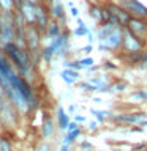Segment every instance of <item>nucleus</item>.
I'll return each instance as SVG.
<instances>
[{
	"instance_id": "7ed1b4c3",
	"label": "nucleus",
	"mask_w": 147,
	"mask_h": 151,
	"mask_svg": "<svg viewBox=\"0 0 147 151\" xmlns=\"http://www.w3.org/2000/svg\"><path fill=\"white\" fill-rule=\"evenodd\" d=\"M112 120V123L122 126H139L142 121L147 118V112H142V110H136V112H120V113H112L109 116Z\"/></svg>"
},
{
	"instance_id": "f704fd0d",
	"label": "nucleus",
	"mask_w": 147,
	"mask_h": 151,
	"mask_svg": "<svg viewBox=\"0 0 147 151\" xmlns=\"http://www.w3.org/2000/svg\"><path fill=\"white\" fill-rule=\"evenodd\" d=\"M130 151H147V143H136V145H131Z\"/></svg>"
},
{
	"instance_id": "de8ad7c7",
	"label": "nucleus",
	"mask_w": 147,
	"mask_h": 151,
	"mask_svg": "<svg viewBox=\"0 0 147 151\" xmlns=\"http://www.w3.org/2000/svg\"><path fill=\"white\" fill-rule=\"evenodd\" d=\"M25 2H30V3H33V5H38V3H43L44 0H25Z\"/></svg>"
},
{
	"instance_id": "bb28decb",
	"label": "nucleus",
	"mask_w": 147,
	"mask_h": 151,
	"mask_svg": "<svg viewBox=\"0 0 147 151\" xmlns=\"http://www.w3.org/2000/svg\"><path fill=\"white\" fill-rule=\"evenodd\" d=\"M14 5L11 0H0V11H14Z\"/></svg>"
},
{
	"instance_id": "1a4fd4ad",
	"label": "nucleus",
	"mask_w": 147,
	"mask_h": 151,
	"mask_svg": "<svg viewBox=\"0 0 147 151\" xmlns=\"http://www.w3.org/2000/svg\"><path fill=\"white\" fill-rule=\"evenodd\" d=\"M55 132V121L52 115L49 112H43V116H41V124H40V135L43 140H47L54 135Z\"/></svg>"
},
{
	"instance_id": "a18cd8bd",
	"label": "nucleus",
	"mask_w": 147,
	"mask_h": 151,
	"mask_svg": "<svg viewBox=\"0 0 147 151\" xmlns=\"http://www.w3.org/2000/svg\"><path fill=\"white\" fill-rule=\"evenodd\" d=\"M92 101H93L95 104H101V102H103V99L100 98V96H93V98H92Z\"/></svg>"
},
{
	"instance_id": "603ef678",
	"label": "nucleus",
	"mask_w": 147,
	"mask_h": 151,
	"mask_svg": "<svg viewBox=\"0 0 147 151\" xmlns=\"http://www.w3.org/2000/svg\"><path fill=\"white\" fill-rule=\"evenodd\" d=\"M122 2H127V0H117V3H122Z\"/></svg>"
},
{
	"instance_id": "72a5a7b5",
	"label": "nucleus",
	"mask_w": 147,
	"mask_h": 151,
	"mask_svg": "<svg viewBox=\"0 0 147 151\" xmlns=\"http://www.w3.org/2000/svg\"><path fill=\"white\" fill-rule=\"evenodd\" d=\"M73 121H76L78 124H84V123H87V118H85V115H81V113H74Z\"/></svg>"
},
{
	"instance_id": "e433bc0d",
	"label": "nucleus",
	"mask_w": 147,
	"mask_h": 151,
	"mask_svg": "<svg viewBox=\"0 0 147 151\" xmlns=\"http://www.w3.org/2000/svg\"><path fill=\"white\" fill-rule=\"evenodd\" d=\"M81 52H84V54L85 55H89L90 54V52H92L93 50V44H89V42H87V44H85L84 47H81V49H79Z\"/></svg>"
},
{
	"instance_id": "79ce46f5",
	"label": "nucleus",
	"mask_w": 147,
	"mask_h": 151,
	"mask_svg": "<svg viewBox=\"0 0 147 151\" xmlns=\"http://www.w3.org/2000/svg\"><path fill=\"white\" fill-rule=\"evenodd\" d=\"M76 24H78V27H87V25H85V22L81 17H76Z\"/></svg>"
},
{
	"instance_id": "3c124183",
	"label": "nucleus",
	"mask_w": 147,
	"mask_h": 151,
	"mask_svg": "<svg viewBox=\"0 0 147 151\" xmlns=\"http://www.w3.org/2000/svg\"><path fill=\"white\" fill-rule=\"evenodd\" d=\"M112 151H123V150H120V148H112Z\"/></svg>"
},
{
	"instance_id": "dca6fc26",
	"label": "nucleus",
	"mask_w": 147,
	"mask_h": 151,
	"mask_svg": "<svg viewBox=\"0 0 147 151\" xmlns=\"http://www.w3.org/2000/svg\"><path fill=\"white\" fill-rule=\"evenodd\" d=\"M81 135H82V127H78V129H74V131H70V132H66V134H65L62 143L71 146V145L76 143V140H78Z\"/></svg>"
},
{
	"instance_id": "5701e85b",
	"label": "nucleus",
	"mask_w": 147,
	"mask_h": 151,
	"mask_svg": "<svg viewBox=\"0 0 147 151\" xmlns=\"http://www.w3.org/2000/svg\"><path fill=\"white\" fill-rule=\"evenodd\" d=\"M62 66H63L65 69H74V71H82V68H81L79 61L78 60H70V58H65L63 63H62Z\"/></svg>"
},
{
	"instance_id": "0eeeda50",
	"label": "nucleus",
	"mask_w": 147,
	"mask_h": 151,
	"mask_svg": "<svg viewBox=\"0 0 147 151\" xmlns=\"http://www.w3.org/2000/svg\"><path fill=\"white\" fill-rule=\"evenodd\" d=\"M51 21V13H49V5H46L44 2L35 5V25L38 27V30L41 33H44L47 24Z\"/></svg>"
},
{
	"instance_id": "c03bdc74",
	"label": "nucleus",
	"mask_w": 147,
	"mask_h": 151,
	"mask_svg": "<svg viewBox=\"0 0 147 151\" xmlns=\"http://www.w3.org/2000/svg\"><path fill=\"white\" fill-rule=\"evenodd\" d=\"M59 151H71V146L62 143V145H60V148H59Z\"/></svg>"
},
{
	"instance_id": "8fccbe9b",
	"label": "nucleus",
	"mask_w": 147,
	"mask_h": 151,
	"mask_svg": "<svg viewBox=\"0 0 147 151\" xmlns=\"http://www.w3.org/2000/svg\"><path fill=\"white\" fill-rule=\"evenodd\" d=\"M139 126H142V127H144V129H146V127H147V118H146V120H144V121H142V123H141V124H139Z\"/></svg>"
},
{
	"instance_id": "412c9836",
	"label": "nucleus",
	"mask_w": 147,
	"mask_h": 151,
	"mask_svg": "<svg viewBox=\"0 0 147 151\" xmlns=\"http://www.w3.org/2000/svg\"><path fill=\"white\" fill-rule=\"evenodd\" d=\"M0 151H14L13 142L7 135H0Z\"/></svg>"
},
{
	"instance_id": "aec40b11",
	"label": "nucleus",
	"mask_w": 147,
	"mask_h": 151,
	"mask_svg": "<svg viewBox=\"0 0 147 151\" xmlns=\"http://www.w3.org/2000/svg\"><path fill=\"white\" fill-rule=\"evenodd\" d=\"M130 99L135 102H144L147 101V91L146 90H136V91H133L130 94Z\"/></svg>"
},
{
	"instance_id": "473e14b6",
	"label": "nucleus",
	"mask_w": 147,
	"mask_h": 151,
	"mask_svg": "<svg viewBox=\"0 0 147 151\" xmlns=\"http://www.w3.org/2000/svg\"><path fill=\"white\" fill-rule=\"evenodd\" d=\"M139 66L141 68H146L147 66V47L141 50V63H139Z\"/></svg>"
},
{
	"instance_id": "7c9ffc66",
	"label": "nucleus",
	"mask_w": 147,
	"mask_h": 151,
	"mask_svg": "<svg viewBox=\"0 0 147 151\" xmlns=\"http://www.w3.org/2000/svg\"><path fill=\"white\" fill-rule=\"evenodd\" d=\"M79 148H81V151H93V145L90 143L89 140H82L79 145Z\"/></svg>"
},
{
	"instance_id": "cd10ccee",
	"label": "nucleus",
	"mask_w": 147,
	"mask_h": 151,
	"mask_svg": "<svg viewBox=\"0 0 147 151\" xmlns=\"http://www.w3.org/2000/svg\"><path fill=\"white\" fill-rule=\"evenodd\" d=\"M109 21H111V13L106 8V5H101V22H100V25H103V24H106Z\"/></svg>"
},
{
	"instance_id": "b1692460",
	"label": "nucleus",
	"mask_w": 147,
	"mask_h": 151,
	"mask_svg": "<svg viewBox=\"0 0 147 151\" xmlns=\"http://www.w3.org/2000/svg\"><path fill=\"white\" fill-rule=\"evenodd\" d=\"M111 88H112V93H123L128 88V83L125 80H116L114 83H111Z\"/></svg>"
},
{
	"instance_id": "a211bd4d",
	"label": "nucleus",
	"mask_w": 147,
	"mask_h": 151,
	"mask_svg": "<svg viewBox=\"0 0 147 151\" xmlns=\"http://www.w3.org/2000/svg\"><path fill=\"white\" fill-rule=\"evenodd\" d=\"M89 112L92 113V116L95 118V121H98V124H103V123L112 115V112H109V110H98V109H93V107L90 109Z\"/></svg>"
},
{
	"instance_id": "37998d69",
	"label": "nucleus",
	"mask_w": 147,
	"mask_h": 151,
	"mask_svg": "<svg viewBox=\"0 0 147 151\" xmlns=\"http://www.w3.org/2000/svg\"><path fill=\"white\" fill-rule=\"evenodd\" d=\"M87 40H89V44H93V42H95V36H93L92 32H90L89 35H87Z\"/></svg>"
},
{
	"instance_id": "a878e982",
	"label": "nucleus",
	"mask_w": 147,
	"mask_h": 151,
	"mask_svg": "<svg viewBox=\"0 0 147 151\" xmlns=\"http://www.w3.org/2000/svg\"><path fill=\"white\" fill-rule=\"evenodd\" d=\"M90 32H92V30H90L89 27H76L71 33H73L76 38H84V36H87Z\"/></svg>"
},
{
	"instance_id": "39448f33",
	"label": "nucleus",
	"mask_w": 147,
	"mask_h": 151,
	"mask_svg": "<svg viewBox=\"0 0 147 151\" xmlns=\"http://www.w3.org/2000/svg\"><path fill=\"white\" fill-rule=\"evenodd\" d=\"M24 38H25V47L27 50H36L40 52L41 46H43V33L38 30V27L35 24L25 25L24 30Z\"/></svg>"
},
{
	"instance_id": "4c0bfd02",
	"label": "nucleus",
	"mask_w": 147,
	"mask_h": 151,
	"mask_svg": "<svg viewBox=\"0 0 147 151\" xmlns=\"http://www.w3.org/2000/svg\"><path fill=\"white\" fill-rule=\"evenodd\" d=\"M65 110H66V113H68V115H74V112L78 110V106H76V104H70L68 109H65Z\"/></svg>"
},
{
	"instance_id": "f03ea898",
	"label": "nucleus",
	"mask_w": 147,
	"mask_h": 151,
	"mask_svg": "<svg viewBox=\"0 0 147 151\" xmlns=\"http://www.w3.org/2000/svg\"><path fill=\"white\" fill-rule=\"evenodd\" d=\"M123 28L125 27L117 25L108 36H104L101 41H98V50L100 52H117V50H120L122 41H123Z\"/></svg>"
},
{
	"instance_id": "6e6552de",
	"label": "nucleus",
	"mask_w": 147,
	"mask_h": 151,
	"mask_svg": "<svg viewBox=\"0 0 147 151\" xmlns=\"http://www.w3.org/2000/svg\"><path fill=\"white\" fill-rule=\"evenodd\" d=\"M133 35H136L138 38L147 41V19H142V17H131L128 21L127 27Z\"/></svg>"
},
{
	"instance_id": "ddd939ff",
	"label": "nucleus",
	"mask_w": 147,
	"mask_h": 151,
	"mask_svg": "<svg viewBox=\"0 0 147 151\" xmlns=\"http://www.w3.org/2000/svg\"><path fill=\"white\" fill-rule=\"evenodd\" d=\"M62 28H63L62 22H59V21H55V19L51 17V21H49V24H47L44 33H43V41L47 42L49 40H52V38L59 36L60 33H62Z\"/></svg>"
},
{
	"instance_id": "20e7f679",
	"label": "nucleus",
	"mask_w": 147,
	"mask_h": 151,
	"mask_svg": "<svg viewBox=\"0 0 147 151\" xmlns=\"http://www.w3.org/2000/svg\"><path fill=\"white\" fill-rule=\"evenodd\" d=\"M146 47H147V41L133 35L128 28H123V41L120 47L122 54H135V52H141Z\"/></svg>"
},
{
	"instance_id": "f8f14e48",
	"label": "nucleus",
	"mask_w": 147,
	"mask_h": 151,
	"mask_svg": "<svg viewBox=\"0 0 147 151\" xmlns=\"http://www.w3.org/2000/svg\"><path fill=\"white\" fill-rule=\"evenodd\" d=\"M54 121H55V127H57V129L65 132L68 123L71 121V115H68L66 110L62 106H57L55 107V113H54Z\"/></svg>"
},
{
	"instance_id": "423d86ee",
	"label": "nucleus",
	"mask_w": 147,
	"mask_h": 151,
	"mask_svg": "<svg viewBox=\"0 0 147 151\" xmlns=\"http://www.w3.org/2000/svg\"><path fill=\"white\" fill-rule=\"evenodd\" d=\"M104 5H106V8L109 9V13H111V17L116 19L119 25H120V27H127L128 21L131 19L130 13H128L127 9L123 8L120 3H117V2H106Z\"/></svg>"
},
{
	"instance_id": "2eb2a0df",
	"label": "nucleus",
	"mask_w": 147,
	"mask_h": 151,
	"mask_svg": "<svg viewBox=\"0 0 147 151\" xmlns=\"http://www.w3.org/2000/svg\"><path fill=\"white\" fill-rule=\"evenodd\" d=\"M60 79L63 80L66 85H76L81 80V73L79 71H74V69H65L60 73Z\"/></svg>"
},
{
	"instance_id": "a19ab883",
	"label": "nucleus",
	"mask_w": 147,
	"mask_h": 151,
	"mask_svg": "<svg viewBox=\"0 0 147 151\" xmlns=\"http://www.w3.org/2000/svg\"><path fill=\"white\" fill-rule=\"evenodd\" d=\"M130 131H131V132H142V131H144V127L136 124V126H131V127H130Z\"/></svg>"
},
{
	"instance_id": "9b49d317",
	"label": "nucleus",
	"mask_w": 147,
	"mask_h": 151,
	"mask_svg": "<svg viewBox=\"0 0 147 151\" xmlns=\"http://www.w3.org/2000/svg\"><path fill=\"white\" fill-rule=\"evenodd\" d=\"M17 13L22 16L24 22H25V25H30V24L35 22V5L30 3V2H24L19 5L17 8Z\"/></svg>"
},
{
	"instance_id": "4be33fe9",
	"label": "nucleus",
	"mask_w": 147,
	"mask_h": 151,
	"mask_svg": "<svg viewBox=\"0 0 147 151\" xmlns=\"http://www.w3.org/2000/svg\"><path fill=\"white\" fill-rule=\"evenodd\" d=\"M76 85H78L79 90H82V91H85V93H97V87H95V85H92L89 80H82V82L79 80Z\"/></svg>"
},
{
	"instance_id": "c756f323",
	"label": "nucleus",
	"mask_w": 147,
	"mask_h": 151,
	"mask_svg": "<svg viewBox=\"0 0 147 151\" xmlns=\"http://www.w3.org/2000/svg\"><path fill=\"white\" fill-rule=\"evenodd\" d=\"M35 151H52V146H51L49 143H47L46 140H43L41 143L35 148Z\"/></svg>"
},
{
	"instance_id": "9d476101",
	"label": "nucleus",
	"mask_w": 147,
	"mask_h": 151,
	"mask_svg": "<svg viewBox=\"0 0 147 151\" xmlns=\"http://www.w3.org/2000/svg\"><path fill=\"white\" fill-rule=\"evenodd\" d=\"M123 8L130 13L131 17H142V19H147V6L142 5L139 0H127V2H122L120 3Z\"/></svg>"
},
{
	"instance_id": "2f4dec72",
	"label": "nucleus",
	"mask_w": 147,
	"mask_h": 151,
	"mask_svg": "<svg viewBox=\"0 0 147 151\" xmlns=\"http://www.w3.org/2000/svg\"><path fill=\"white\" fill-rule=\"evenodd\" d=\"M87 129H89L90 132H97V131L100 129V124H98V121H95V120L89 121V123H87Z\"/></svg>"
},
{
	"instance_id": "f257e3e1",
	"label": "nucleus",
	"mask_w": 147,
	"mask_h": 151,
	"mask_svg": "<svg viewBox=\"0 0 147 151\" xmlns=\"http://www.w3.org/2000/svg\"><path fill=\"white\" fill-rule=\"evenodd\" d=\"M21 113L7 98H0V124L7 129H13L17 126Z\"/></svg>"
},
{
	"instance_id": "6ab92c4d",
	"label": "nucleus",
	"mask_w": 147,
	"mask_h": 151,
	"mask_svg": "<svg viewBox=\"0 0 147 151\" xmlns=\"http://www.w3.org/2000/svg\"><path fill=\"white\" fill-rule=\"evenodd\" d=\"M40 55H41V61H44V63H47V65L52 63V60L55 58L54 50L51 49V46H49V44H43V46H41Z\"/></svg>"
},
{
	"instance_id": "c9c22d12",
	"label": "nucleus",
	"mask_w": 147,
	"mask_h": 151,
	"mask_svg": "<svg viewBox=\"0 0 147 151\" xmlns=\"http://www.w3.org/2000/svg\"><path fill=\"white\" fill-rule=\"evenodd\" d=\"M78 127H81V124H78V123H76V121H73V120H71V121L68 123V126H66V131H65V132L74 131V129H78Z\"/></svg>"
},
{
	"instance_id": "393cba45",
	"label": "nucleus",
	"mask_w": 147,
	"mask_h": 151,
	"mask_svg": "<svg viewBox=\"0 0 147 151\" xmlns=\"http://www.w3.org/2000/svg\"><path fill=\"white\" fill-rule=\"evenodd\" d=\"M79 61V65H81V68L84 69H87L90 68V66H93L95 65V60H93V57H90V55H85V57H81V58L78 60Z\"/></svg>"
},
{
	"instance_id": "4468645a",
	"label": "nucleus",
	"mask_w": 147,
	"mask_h": 151,
	"mask_svg": "<svg viewBox=\"0 0 147 151\" xmlns=\"http://www.w3.org/2000/svg\"><path fill=\"white\" fill-rule=\"evenodd\" d=\"M49 13H51V17L55 19V21H59V22H63L66 19L65 6L60 0H54V2L49 5Z\"/></svg>"
},
{
	"instance_id": "49530a36",
	"label": "nucleus",
	"mask_w": 147,
	"mask_h": 151,
	"mask_svg": "<svg viewBox=\"0 0 147 151\" xmlns=\"http://www.w3.org/2000/svg\"><path fill=\"white\" fill-rule=\"evenodd\" d=\"M11 2H13V5H14V8H19V5H21L22 2H24V0H11Z\"/></svg>"
},
{
	"instance_id": "c85d7f7f",
	"label": "nucleus",
	"mask_w": 147,
	"mask_h": 151,
	"mask_svg": "<svg viewBox=\"0 0 147 151\" xmlns=\"http://www.w3.org/2000/svg\"><path fill=\"white\" fill-rule=\"evenodd\" d=\"M101 68H103V69H108V71H116L119 66L114 63V61H111V60H104L103 65H101Z\"/></svg>"
},
{
	"instance_id": "58836bf2",
	"label": "nucleus",
	"mask_w": 147,
	"mask_h": 151,
	"mask_svg": "<svg viewBox=\"0 0 147 151\" xmlns=\"http://www.w3.org/2000/svg\"><path fill=\"white\" fill-rule=\"evenodd\" d=\"M70 14H71V17H74V19L79 17V9L73 5V6H70Z\"/></svg>"
},
{
	"instance_id": "f3484780",
	"label": "nucleus",
	"mask_w": 147,
	"mask_h": 151,
	"mask_svg": "<svg viewBox=\"0 0 147 151\" xmlns=\"http://www.w3.org/2000/svg\"><path fill=\"white\" fill-rule=\"evenodd\" d=\"M89 16L92 17V21L95 24H98V25H100V22H101V5L90 3L89 5Z\"/></svg>"
},
{
	"instance_id": "ea45409f",
	"label": "nucleus",
	"mask_w": 147,
	"mask_h": 151,
	"mask_svg": "<svg viewBox=\"0 0 147 151\" xmlns=\"http://www.w3.org/2000/svg\"><path fill=\"white\" fill-rule=\"evenodd\" d=\"M100 68H101V66H97V65H93V66H90V68H87L85 71H87L89 74H97L98 71H100Z\"/></svg>"
},
{
	"instance_id": "09e8293b",
	"label": "nucleus",
	"mask_w": 147,
	"mask_h": 151,
	"mask_svg": "<svg viewBox=\"0 0 147 151\" xmlns=\"http://www.w3.org/2000/svg\"><path fill=\"white\" fill-rule=\"evenodd\" d=\"M5 96V93H3V87H2V83H0V98H3Z\"/></svg>"
}]
</instances>
